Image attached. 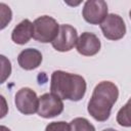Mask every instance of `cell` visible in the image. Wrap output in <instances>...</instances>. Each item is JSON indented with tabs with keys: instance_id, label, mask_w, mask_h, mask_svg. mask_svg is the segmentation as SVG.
Here are the masks:
<instances>
[{
	"instance_id": "6da1fadb",
	"label": "cell",
	"mask_w": 131,
	"mask_h": 131,
	"mask_svg": "<svg viewBox=\"0 0 131 131\" xmlns=\"http://www.w3.org/2000/svg\"><path fill=\"white\" fill-rule=\"evenodd\" d=\"M118 97L119 89L117 85L111 81H102L95 86L87 111L94 120L104 122L110 118L112 107Z\"/></svg>"
},
{
	"instance_id": "7a4b0ae2",
	"label": "cell",
	"mask_w": 131,
	"mask_h": 131,
	"mask_svg": "<svg viewBox=\"0 0 131 131\" xmlns=\"http://www.w3.org/2000/svg\"><path fill=\"white\" fill-rule=\"evenodd\" d=\"M50 90L51 93L61 99L79 101L85 95L86 81L80 75L64 71H54L51 75Z\"/></svg>"
},
{
	"instance_id": "3957f363",
	"label": "cell",
	"mask_w": 131,
	"mask_h": 131,
	"mask_svg": "<svg viewBox=\"0 0 131 131\" xmlns=\"http://www.w3.org/2000/svg\"><path fill=\"white\" fill-rule=\"evenodd\" d=\"M33 25H34L33 38L41 43L52 42L56 38L59 31V25L53 17L49 15H42L36 18Z\"/></svg>"
},
{
	"instance_id": "277c9868",
	"label": "cell",
	"mask_w": 131,
	"mask_h": 131,
	"mask_svg": "<svg viewBox=\"0 0 131 131\" xmlns=\"http://www.w3.org/2000/svg\"><path fill=\"white\" fill-rule=\"evenodd\" d=\"M14 103L16 108L24 115H33L38 112L39 97L31 88H20L14 96Z\"/></svg>"
},
{
	"instance_id": "5b68a950",
	"label": "cell",
	"mask_w": 131,
	"mask_h": 131,
	"mask_svg": "<svg viewBox=\"0 0 131 131\" xmlns=\"http://www.w3.org/2000/svg\"><path fill=\"white\" fill-rule=\"evenodd\" d=\"M63 102L60 97L53 93H44L39 97L38 115L42 118L49 119L60 115L63 111Z\"/></svg>"
},
{
	"instance_id": "8992f818",
	"label": "cell",
	"mask_w": 131,
	"mask_h": 131,
	"mask_svg": "<svg viewBox=\"0 0 131 131\" xmlns=\"http://www.w3.org/2000/svg\"><path fill=\"white\" fill-rule=\"evenodd\" d=\"M100 29L103 36L108 40H120L126 34V25L119 14H107L100 24Z\"/></svg>"
},
{
	"instance_id": "52a82bcc",
	"label": "cell",
	"mask_w": 131,
	"mask_h": 131,
	"mask_svg": "<svg viewBox=\"0 0 131 131\" xmlns=\"http://www.w3.org/2000/svg\"><path fill=\"white\" fill-rule=\"evenodd\" d=\"M82 15L91 25H100L107 15V4L103 0H88L85 2Z\"/></svg>"
},
{
	"instance_id": "ba28073f",
	"label": "cell",
	"mask_w": 131,
	"mask_h": 131,
	"mask_svg": "<svg viewBox=\"0 0 131 131\" xmlns=\"http://www.w3.org/2000/svg\"><path fill=\"white\" fill-rule=\"evenodd\" d=\"M78 41L77 30L70 25H60L56 38L51 42L52 47L60 52L70 51Z\"/></svg>"
},
{
	"instance_id": "9c48e42d",
	"label": "cell",
	"mask_w": 131,
	"mask_h": 131,
	"mask_svg": "<svg viewBox=\"0 0 131 131\" xmlns=\"http://www.w3.org/2000/svg\"><path fill=\"white\" fill-rule=\"evenodd\" d=\"M100 46L101 44L99 38L95 34L89 32L82 33L76 44L77 51L84 56L95 55L100 50Z\"/></svg>"
},
{
	"instance_id": "30bf717a",
	"label": "cell",
	"mask_w": 131,
	"mask_h": 131,
	"mask_svg": "<svg viewBox=\"0 0 131 131\" xmlns=\"http://www.w3.org/2000/svg\"><path fill=\"white\" fill-rule=\"evenodd\" d=\"M42 54L38 49L27 48L24 49L17 56V62L19 67L26 71H32L37 69L42 62Z\"/></svg>"
},
{
	"instance_id": "8fae6325",
	"label": "cell",
	"mask_w": 131,
	"mask_h": 131,
	"mask_svg": "<svg viewBox=\"0 0 131 131\" xmlns=\"http://www.w3.org/2000/svg\"><path fill=\"white\" fill-rule=\"evenodd\" d=\"M34 35V25L29 19H24L19 24H17L12 33H11V39L14 43L18 45H24L30 41L31 38H33Z\"/></svg>"
},
{
	"instance_id": "7c38bea8",
	"label": "cell",
	"mask_w": 131,
	"mask_h": 131,
	"mask_svg": "<svg viewBox=\"0 0 131 131\" xmlns=\"http://www.w3.org/2000/svg\"><path fill=\"white\" fill-rule=\"evenodd\" d=\"M117 123L122 127H131V97L117 114Z\"/></svg>"
},
{
	"instance_id": "4fadbf2b",
	"label": "cell",
	"mask_w": 131,
	"mask_h": 131,
	"mask_svg": "<svg viewBox=\"0 0 131 131\" xmlns=\"http://www.w3.org/2000/svg\"><path fill=\"white\" fill-rule=\"evenodd\" d=\"M71 131H91L95 130L94 126L85 118H75L71 121Z\"/></svg>"
},
{
	"instance_id": "5bb4252c",
	"label": "cell",
	"mask_w": 131,
	"mask_h": 131,
	"mask_svg": "<svg viewBox=\"0 0 131 131\" xmlns=\"http://www.w3.org/2000/svg\"><path fill=\"white\" fill-rule=\"evenodd\" d=\"M45 131H71V125L63 121L52 122L46 126Z\"/></svg>"
},
{
	"instance_id": "9a60e30c",
	"label": "cell",
	"mask_w": 131,
	"mask_h": 131,
	"mask_svg": "<svg viewBox=\"0 0 131 131\" xmlns=\"http://www.w3.org/2000/svg\"><path fill=\"white\" fill-rule=\"evenodd\" d=\"M0 8H1V29L3 30L6 27V25L11 20L12 13L10 8L4 3H0Z\"/></svg>"
},
{
	"instance_id": "2e32d148",
	"label": "cell",
	"mask_w": 131,
	"mask_h": 131,
	"mask_svg": "<svg viewBox=\"0 0 131 131\" xmlns=\"http://www.w3.org/2000/svg\"><path fill=\"white\" fill-rule=\"evenodd\" d=\"M1 62H2V70H1V83H4L5 80L10 76V73H11V64H10V61L4 56V55H1Z\"/></svg>"
},
{
	"instance_id": "e0dca14e",
	"label": "cell",
	"mask_w": 131,
	"mask_h": 131,
	"mask_svg": "<svg viewBox=\"0 0 131 131\" xmlns=\"http://www.w3.org/2000/svg\"><path fill=\"white\" fill-rule=\"evenodd\" d=\"M0 130H1V131H10V129H8L7 127H5V126H3V125L0 127Z\"/></svg>"
},
{
	"instance_id": "ac0fdd59",
	"label": "cell",
	"mask_w": 131,
	"mask_h": 131,
	"mask_svg": "<svg viewBox=\"0 0 131 131\" xmlns=\"http://www.w3.org/2000/svg\"><path fill=\"white\" fill-rule=\"evenodd\" d=\"M102 131H117V130L116 129H113V128H106V129H104Z\"/></svg>"
},
{
	"instance_id": "d6986e66",
	"label": "cell",
	"mask_w": 131,
	"mask_h": 131,
	"mask_svg": "<svg viewBox=\"0 0 131 131\" xmlns=\"http://www.w3.org/2000/svg\"><path fill=\"white\" fill-rule=\"evenodd\" d=\"M129 15H130V18H131V10H130V12H129Z\"/></svg>"
},
{
	"instance_id": "ffe728a7",
	"label": "cell",
	"mask_w": 131,
	"mask_h": 131,
	"mask_svg": "<svg viewBox=\"0 0 131 131\" xmlns=\"http://www.w3.org/2000/svg\"><path fill=\"white\" fill-rule=\"evenodd\" d=\"M91 131H95V130H91Z\"/></svg>"
}]
</instances>
